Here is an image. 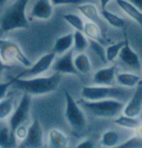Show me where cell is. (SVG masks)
<instances>
[{"instance_id":"2e32d148","label":"cell","mask_w":142,"mask_h":148,"mask_svg":"<svg viewBox=\"0 0 142 148\" xmlns=\"http://www.w3.org/2000/svg\"><path fill=\"white\" fill-rule=\"evenodd\" d=\"M115 1H116L118 6L121 8L130 18H131L133 20H135L141 26V27H142L141 10L138 9L127 0H115Z\"/></svg>"},{"instance_id":"6da1fadb","label":"cell","mask_w":142,"mask_h":148,"mask_svg":"<svg viewBox=\"0 0 142 148\" xmlns=\"http://www.w3.org/2000/svg\"><path fill=\"white\" fill-rule=\"evenodd\" d=\"M60 82L61 73H55L49 77H35L31 78H22L17 76L14 78L12 87L31 96H41L56 91Z\"/></svg>"},{"instance_id":"e575fe53","label":"cell","mask_w":142,"mask_h":148,"mask_svg":"<svg viewBox=\"0 0 142 148\" xmlns=\"http://www.w3.org/2000/svg\"><path fill=\"white\" fill-rule=\"evenodd\" d=\"M94 143L90 140H85V141L80 142L76 147V148H92L94 147Z\"/></svg>"},{"instance_id":"83f0119b","label":"cell","mask_w":142,"mask_h":148,"mask_svg":"<svg viewBox=\"0 0 142 148\" xmlns=\"http://www.w3.org/2000/svg\"><path fill=\"white\" fill-rule=\"evenodd\" d=\"M62 18L67 21L69 24H71L74 27L76 31L83 32L85 23H83V20L81 19V17H79L78 15L75 14H66L62 15Z\"/></svg>"},{"instance_id":"ffe728a7","label":"cell","mask_w":142,"mask_h":148,"mask_svg":"<svg viewBox=\"0 0 142 148\" xmlns=\"http://www.w3.org/2000/svg\"><path fill=\"white\" fill-rule=\"evenodd\" d=\"M115 80L118 84L121 86L126 87V88H133L136 87V85L141 81V78L133 73H124L116 74Z\"/></svg>"},{"instance_id":"cb8c5ba5","label":"cell","mask_w":142,"mask_h":148,"mask_svg":"<svg viewBox=\"0 0 142 148\" xmlns=\"http://www.w3.org/2000/svg\"><path fill=\"white\" fill-rule=\"evenodd\" d=\"M83 33L89 39H94L99 41L102 38V32L99 25L94 22H87L84 25Z\"/></svg>"},{"instance_id":"44dd1931","label":"cell","mask_w":142,"mask_h":148,"mask_svg":"<svg viewBox=\"0 0 142 148\" xmlns=\"http://www.w3.org/2000/svg\"><path fill=\"white\" fill-rule=\"evenodd\" d=\"M14 108V97L7 96L0 100V120H4L11 116Z\"/></svg>"},{"instance_id":"836d02e7","label":"cell","mask_w":142,"mask_h":148,"mask_svg":"<svg viewBox=\"0 0 142 148\" xmlns=\"http://www.w3.org/2000/svg\"><path fill=\"white\" fill-rule=\"evenodd\" d=\"M14 83V78L7 82H0V100L6 97L8 88H11Z\"/></svg>"},{"instance_id":"3957f363","label":"cell","mask_w":142,"mask_h":148,"mask_svg":"<svg viewBox=\"0 0 142 148\" xmlns=\"http://www.w3.org/2000/svg\"><path fill=\"white\" fill-rule=\"evenodd\" d=\"M133 92L130 88L115 86H87L81 91V98L88 101H97L104 99H115L118 101H129Z\"/></svg>"},{"instance_id":"30bf717a","label":"cell","mask_w":142,"mask_h":148,"mask_svg":"<svg viewBox=\"0 0 142 148\" xmlns=\"http://www.w3.org/2000/svg\"><path fill=\"white\" fill-rule=\"evenodd\" d=\"M142 111V80L135 87L133 94L125 106L123 113L129 116L137 117Z\"/></svg>"},{"instance_id":"8d00e7d4","label":"cell","mask_w":142,"mask_h":148,"mask_svg":"<svg viewBox=\"0 0 142 148\" xmlns=\"http://www.w3.org/2000/svg\"><path fill=\"white\" fill-rule=\"evenodd\" d=\"M11 66L10 65H8L7 63H5L2 60V58H0V74L1 73L3 72V71H4L5 69H8V68H11Z\"/></svg>"},{"instance_id":"4316f807","label":"cell","mask_w":142,"mask_h":148,"mask_svg":"<svg viewBox=\"0 0 142 148\" xmlns=\"http://www.w3.org/2000/svg\"><path fill=\"white\" fill-rule=\"evenodd\" d=\"M74 50L78 53H84L89 46V40L81 31H76L74 34Z\"/></svg>"},{"instance_id":"5b68a950","label":"cell","mask_w":142,"mask_h":148,"mask_svg":"<svg viewBox=\"0 0 142 148\" xmlns=\"http://www.w3.org/2000/svg\"><path fill=\"white\" fill-rule=\"evenodd\" d=\"M0 58L7 64L18 62L26 67L33 65L26 55L23 53L20 47L9 39L0 38Z\"/></svg>"},{"instance_id":"e0dca14e","label":"cell","mask_w":142,"mask_h":148,"mask_svg":"<svg viewBox=\"0 0 142 148\" xmlns=\"http://www.w3.org/2000/svg\"><path fill=\"white\" fill-rule=\"evenodd\" d=\"M74 43V34H68L58 38L56 42L53 47V52L56 54L65 53L68 50L71 49Z\"/></svg>"},{"instance_id":"74e56055","label":"cell","mask_w":142,"mask_h":148,"mask_svg":"<svg viewBox=\"0 0 142 148\" xmlns=\"http://www.w3.org/2000/svg\"><path fill=\"white\" fill-rule=\"evenodd\" d=\"M111 1V0H100V3H101V5H102V9H106V5L108 4Z\"/></svg>"},{"instance_id":"ab89813d","label":"cell","mask_w":142,"mask_h":148,"mask_svg":"<svg viewBox=\"0 0 142 148\" xmlns=\"http://www.w3.org/2000/svg\"><path fill=\"white\" fill-rule=\"evenodd\" d=\"M7 1L8 0H0V7H2Z\"/></svg>"},{"instance_id":"7402d4cb","label":"cell","mask_w":142,"mask_h":148,"mask_svg":"<svg viewBox=\"0 0 142 148\" xmlns=\"http://www.w3.org/2000/svg\"><path fill=\"white\" fill-rule=\"evenodd\" d=\"M74 63L78 73L87 74L91 69L90 59L87 55L84 53H80L78 55H76V57L74 58Z\"/></svg>"},{"instance_id":"f546056e","label":"cell","mask_w":142,"mask_h":148,"mask_svg":"<svg viewBox=\"0 0 142 148\" xmlns=\"http://www.w3.org/2000/svg\"><path fill=\"white\" fill-rule=\"evenodd\" d=\"M89 45L91 48L93 50L95 53L96 54L99 58L105 63L108 62L106 59V48L102 46L98 41L94 39H89Z\"/></svg>"},{"instance_id":"d590c367","label":"cell","mask_w":142,"mask_h":148,"mask_svg":"<svg viewBox=\"0 0 142 148\" xmlns=\"http://www.w3.org/2000/svg\"><path fill=\"white\" fill-rule=\"evenodd\" d=\"M131 4H133L135 7H136L138 9L142 11V0H127Z\"/></svg>"},{"instance_id":"d6a6232c","label":"cell","mask_w":142,"mask_h":148,"mask_svg":"<svg viewBox=\"0 0 142 148\" xmlns=\"http://www.w3.org/2000/svg\"><path fill=\"white\" fill-rule=\"evenodd\" d=\"M27 128L23 124L19 126L17 128L16 131H15V132H14L17 140H20L21 141L25 139V137H26V136H27Z\"/></svg>"},{"instance_id":"d4e9b609","label":"cell","mask_w":142,"mask_h":148,"mask_svg":"<svg viewBox=\"0 0 142 148\" xmlns=\"http://www.w3.org/2000/svg\"><path fill=\"white\" fill-rule=\"evenodd\" d=\"M101 14L103 16V18L107 21L112 27H116V28H122L126 25V22L123 18L106 9H102Z\"/></svg>"},{"instance_id":"8fae6325","label":"cell","mask_w":142,"mask_h":148,"mask_svg":"<svg viewBox=\"0 0 142 148\" xmlns=\"http://www.w3.org/2000/svg\"><path fill=\"white\" fill-rule=\"evenodd\" d=\"M53 70L56 73L64 74L78 73L77 69L75 67L74 58H73V50H68L65 53L55 61L53 64Z\"/></svg>"},{"instance_id":"f1b7e54d","label":"cell","mask_w":142,"mask_h":148,"mask_svg":"<svg viewBox=\"0 0 142 148\" xmlns=\"http://www.w3.org/2000/svg\"><path fill=\"white\" fill-rule=\"evenodd\" d=\"M125 45V40L118 42L113 45H111L106 48V59L107 62H113L115 58L119 56V53L122 50L123 46Z\"/></svg>"},{"instance_id":"5bb4252c","label":"cell","mask_w":142,"mask_h":148,"mask_svg":"<svg viewBox=\"0 0 142 148\" xmlns=\"http://www.w3.org/2000/svg\"><path fill=\"white\" fill-rule=\"evenodd\" d=\"M116 66L105 67L96 72L93 77L94 82L96 85L112 86L116 80Z\"/></svg>"},{"instance_id":"ba28073f","label":"cell","mask_w":142,"mask_h":148,"mask_svg":"<svg viewBox=\"0 0 142 148\" xmlns=\"http://www.w3.org/2000/svg\"><path fill=\"white\" fill-rule=\"evenodd\" d=\"M55 58H56V53L53 51L51 53L45 54L42 57H41L31 67L20 73L18 75V77L22 78H31V77H38L41 74L47 72L51 67V66L54 62Z\"/></svg>"},{"instance_id":"d6986e66","label":"cell","mask_w":142,"mask_h":148,"mask_svg":"<svg viewBox=\"0 0 142 148\" xmlns=\"http://www.w3.org/2000/svg\"><path fill=\"white\" fill-rule=\"evenodd\" d=\"M77 9L84 17H86L90 21L96 23L100 22V13L97 7L93 3H81L80 5H77Z\"/></svg>"},{"instance_id":"9a60e30c","label":"cell","mask_w":142,"mask_h":148,"mask_svg":"<svg viewBox=\"0 0 142 148\" xmlns=\"http://www.w3.org/2000/svg\"><path fill=\"white\" fill-rule=\"evenodd\" d=\"M69 138L58 129H52L48 134V147L51 148H65L68 146Z\"/></svg>"},{"instance_id":"9c48e42d","label":"cell","mask_w":142,"mask_h":148,"mask_svg":"<svg viewBox=\"0 0 142 148\" xmlns=\"http://www.w3.org/2000/svg\"><path fill=\"white\" fill-rule=\"evenodd\" d=\"M19 148H42L43 147V131L40 121L34 119L27 128V133L24 140L18 146Z\"/></svg>"},{"instance_id":"484cf974","label":"cell","mask_w":142,"mask_h":148,"mask_svg":"<svg viewBox=\"0 0 142 148\" xmlns=\"http://www.w3.org/2000/svg\"><path fill=\"white\" fill-rule=\"evenodd\" d=\"M120 141V136L115 131H107L102 135L101 144L106 147H112L118 145Z\"/></svg>"},{"instance_id":"277c9868","label":"cell","mask_w":142,"mask_h":148,"mask_svg":"<svg viewBox=\"0 0 142 148\" xmlns=\"http://www.w3.org/2000/svg\"><path fill=\"white\" fill-rule=\"evenodd\" d=\"M81 106L91 115L102 118H115L119 116L125 108V102L115 99L88 101L81 99Z\"/></svg>"},{"instance_id":"4fadbf2b","label":"cell","mask_w":142,"mask_h":148,"mask_svg":"<svg viewBox=\"0 0 142 148\" xmlns=\"http://www.w3.org/2000/svg\"><path fill=\"white\" fill-rule=\"evenodd\" d=\"M53 14V4L51 0H38L33 6L30 16L33 18L47 20Z\"/></svg>"},{"instance_id":"4dcf8cb0","label":"cell","mask_w":142,"mask_h":148,"mask_svg":"<svg viewBox=\"0 0 142 148\" xmlns=\"http://www.w3.org/2000/svg\"><path fill=\"white\" fill-rule=\"evenodd\" d=\"M118 148H142V138L135 136L117 146Z\"/></svg>"},{"instance_id":"8992f818","label":"cell","mask_w":142,"mask_h":148,"mask_svg":"<svg viewBox=\"0 0 142 148\" xmlns=\"http://www.w3.org/2000/svg\"><path fill=\"white\" fill-rule=\"evenodd\" d=\"M66 109L65 117L70 126L75 130H82L87 126V117L73 97L65 90Z\"/></svg>"},{"instance_id":"52a82bcc","label":"cell","mask_w":142,"mask_h":148,"mask_svg":"<svg viewBox=\"0 0 142 148\" xmlns=\"http://www.w3.org/2000/svg\"><path fill=\"white\" fill-rule=\"evenodd\" d=\"M31 95L23 92L21 97V100L18 107L9 117L8 126L11 132L14 134L16 129L19 126L23 125L27 121L29 116V112L32 106V98ZM15 135V134H14Z\"/></svg>"},{"instance_id":"f35d334b","label":"cell","mask_w":142,"mask_h":148,"mask_svg":"<svg viewBox=\"0 0 142 148\" xmlns=\"http://www.w3.org/2000/svg\"><path fill=\"white\" fill-rule=\"evenodd\" d=\"M135 131H136V136H138L142 138V123L135 129Z\"/></svg>"},{"instance_id":"1f68e13d","label":"cell","mask_w":142,"mask_h":148,"mask_svg":"<svg viewBox=\"0 0 142 148\" xmlns=\"http://www.w3.org/2000/svg\"><path fill=\"white\" fill-rule=\"evenodd\" d=\"M53 6L57 5H68V4H73V5H80L81 3H86V0H51Z\"/></svg>"},{"instance_id":"60d3db41","label":"cell","mask_w":142,"mask_h":148,"mask_svg":"<svg viewBox=\"0 0 142 148\" xmlns=\"http://www.w3.org/2000/svg\"><path fill=\"white\" fill-rule=\"evenodd\" d=\"M3 33V31L2 30V28H1V27H0V36H1V34Z\"/></svg>"},{"instance_id":"603a6c76","label":"cell","mask_w":142,"mask_h":148,"mask_svg":"<svg viewBox=\"0 0 142 148\" xmlns=\"http://www.w3.org/2000/svg\"><path fill=\"white\" fill-rule=\"evenodd\" d=\"M114 122L115 124L122 127L128 128V129H135V130L142 123L141 121L139 120L137 117L129 116L126 115L119 116L115 117Z\"/></svg>"},{"instance_id":"7c38bea8","label":"cell","mask_w":142,"mask_h":148,"mask_svg":"<svg viewBox=\"0 0 142 148\" xmlns=\"http://www.w3.org/2000/svg\"><path fill=\"white\" fill-rule=\"evenodd\" d=\"M118 57L120 60L123 62L126 65H127L129 67L136 71H140L142 69L140 57L132 49V47L130 46L126 35V39H125V45L122 48Z\"/></svg>"},{"instance_id":"ac0fdd59","label":"cell","mask_w":142,"mask_h":148,"mask_svg":"<svg viewBox=\"0 0 142 148\" xmlns=\"http://www.w3.org/2000/svg\"><path fill=\"white\" fill-rule=\"evenodd\" d=\"M17 146V138L11 132L8 125L0 126V147L9 148Z\"/></svg>"},{"instance_id":"7a4b0ae2","label":"cell","mask_w":142,"mask_h":148,"mask_svg":"<svg viewBox=\"0 0 142 148\" xmlns=\"http://www.w3.org/2000/svg\"><path fill=\"white\" fill-rule=\"evenodd\" d=\"M29 0H14L0 17V27L3 33L15 29H27L29 21L26 16V8Z\"/></svg>"}]
</instances>
